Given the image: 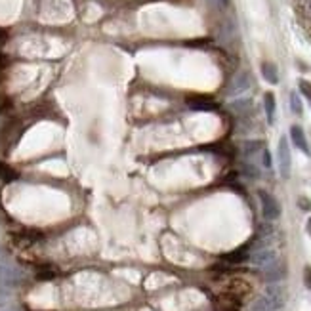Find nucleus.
Listing matches in <instances>:
<instances>
[{"instance_id":"obj_1","label":"nucleus","mask_w":311,"mask_h":311,"mask_svg":"<svg viewBox=\"0 0 311 311\" xmlns=\"http://www.w3.org/2000/svg\"><path fill=\"white\" fill-rule=\"evenodd\" d=\"M258 197L262 200V212L266 220H277L281 216V206L273 195H269L267 191H258Z\"/></svg>"},{"instance_id":"obj_2","label":"nucleus","mask_w":311,"mask_h":311,"mask_svg":"<svg viewBox=\"0 0 311 311\" xmlns=\"http://www.w3.org/2000/svg\"><path fill=\"white\" fill-rule=\"evenodd\" d=\"M290 166H292V156H290L289 139L281 137V141H279V170L285 179L290 178Z\"/></svg>"},{"instance_id":"obj_3","label":"nucleus","mask_w":311,"mask_h":311,"mask_svg":"<svg viewBox=\"0 0 311 311\" xmlns=\"http://www.w3.org/2000/svg\"><path fill=\"white\" fill-rule=\"evenodd\" d=\"M250 84H252L250 73H246V71H241V73H237V75L233 77V80L229 82V88H227V96H239V94H243L245 90L250 88Z\"/></svg>"},{"instance_id":"obj_4","label":"nucleus","mask_w":311,"mask_h":311,"mask_svg":"<svg viewBox=\"0 0 311 311\" xmlns=\"http://www.w3.org/2000/svg\"><path fill=\"white\" fill-rule=\"evenodd\" d=\"M264 296H266L267 302L277 311L285 306V300H287V292H285V289H283L281 285H271V287H267Z\"/></svg>"},{"instance_id":"obj_5","label":"nucleus","mask_w":311,"mask_h":311,"mask_svg":"<svg viewBox=\"0 0 311 311\" xmlns=\"http://www.w3.org/2000/svg\"><path fill=\"white\" fill-rule=\"evenodd\" d=\"M275 262H277V256H275V252L269 250V248L258 250V252L252 254V264L258 267H269V266H273Z\"/></svg>"},{"instance_id":"obj_6","label":"nucleus","mask_w":311,"mask_h":311,"mask_svg":"<svg viewBox=\"0 0 311 311\" xmlns=\"http://www.w3.org/2000/svg\"><path fill=\"white\" fill-rule=\"evenodd\" d=\"M290 137H292V141H294V145L298 147V149H302L306 155H310V147H308V139H306V134L304 130L300 128V126H292L290 128Z\"/></svg>"},{"instance_id":"obj_7","label":"nucleus","mask_w":311,"mask_h":311,"mask_svg":"<svg viewBox=\"0 0 311 311\" xmlns=\"http://www.w3.org/2000/svg\"><path fill=\"white\" fill-rule=\"evenodd\" d=\"M262 75H264V78H266L269 84H277L279 82V73H277V67L275 63H262Z\"/></svg>"},{"instance_id":"obj_8","label":"nucleus","mask_w":311,"mask_h":311,"mask_svg":"<svg viewBox=\"0 0 311 311\" xmlns=\"http://www.w3.org/2000/svg\"><path fill=\"white\" fill-rule=\"evenodd\" d=\"M264 103H266V113H267V122L273 124L275 122V96L271 92H267L264 96Z\"/></svg>"},{"instance_id":"obj_9","label":"nucleus","mask_w":311,"mask_h":311,"mask_svg":"<svg viewBox=\"0 0 311 311\" xmlns=\"http://www.w3.org/2000/svg\"><path fill=\"white\" fill-rule=\"evenodd\" d=\"M189 105H191L193 109H199V111H212V109L218 107V105H216L214 101H210V99H189Z\"/></svg>"},{"instance_id":"obj_10","label":"nucleus","mask_w":311,"mask_h":311,"mask_svg":"<svg viewBox=\"0 0 311 311\" xmlns=\"http://www.w3.org/2000/svg\"><path fill=\"white\" fill-rule=\"evenodd\" d=\"M290 109L294 115H302V101H300V96L296 92L290 94Z\"/></svg>"},{"instance_id":"obj_11","label":"nucleus","mask_w":311,"mask_h":311,"mask_svg":"<svg viewBox=\"0 0 311 311\" xmlns=\"http://www.w3.org/2000/svg\"><path fill=\"white\" fill-rule=\"evenodd\" d=\"M250 107H252V101H250V99H239V101L231 103V109L237 113H245V111H248Z\"/></svg>"},{"instance_id":"obj_12","label":"nucleus","mask_w":311,"mask_h":311,"mask_svg":"<svg viewBox=\"0 0 311 311\" xmlns=\"http://www.w3.org/2000/svg\"><path fill=\"white\" fill-rule=\"evenodd\" d=\"M300 92L310 99V103H311V82H308V80H300Z\"/></svg>"},{"instance_id":"obj_13","label":"nucleus","mask_w":311,"mask_h":311,"mask_svg":"<svg viewBox=\"0 0 311 311\" xmlns=\"http://www.w3.org/2000/svg\"><path fill=\"white\" fill-rule=\"evenodd\" d=\"M260 147H262V143H260V141H248V143H246V147H245V153L246 155H252V153H256Z\"/></svg>"},{"instance_id":"obj_14","label":"nucleus","mask_w":311,"mask_h":311,"mask_svg":"<svg viewBox=\"0 0 311 311\" xmlns=\"http://www.w3.org/2000/svg\"><path fill=\"white\" fill-rule=\"evenodd\" d=\"M298 204L302 206V210H311V202L308 199H304V197L298 199Z\"/></svg>"},{"instance_id":"obj_15","label":"nucleus","mask_w":311,"mask_h":311,"mask_svg":"<svg viewBox=\"0 0 311 311\" xmlns=\"http://www.w3.org/2000/svg\"><path fill=\"white\" fill-rule=\"evenodd\" d=\"M264 166H266V168L271 166V155H269V151H264Z\"/></svg>"},{"instance_id":"obj_16","label":"nucleus","mask_w":311,"mask_h":311,"mask_svg":"<svg viewBox=\"0 0 311 311\" xmlns=\"http://www.w3.org/2000/svg\"><path fill=\"white\" fill-rule=\"evenodd\" d=\"M306 285L311 287V267H306Z\"/></svg>"},{"instance_id":"obj_17","label":"nucleus","mask_w":311,"mask_h":311,"mask_svg":"<svg viewBox=\"0 0 311 311\" xmlns=\"http://www.w3.org/2000/svg\"><path fill=\"white\" fill-rule=\"evenodd\" d=\"M308 231H310V235H311V218H310V222H308Z\"/></svg>"}]
</instances>
